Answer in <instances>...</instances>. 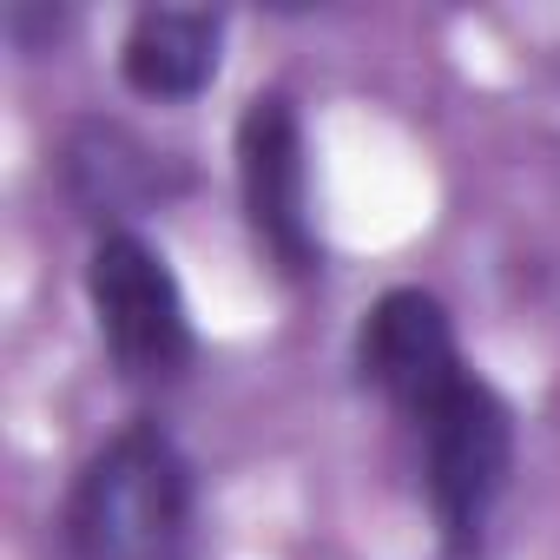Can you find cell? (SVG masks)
<instances>
[{
    "label": "cell",
    "instance_id": "cell-2",
    "mask_svg": "<svg viewBox=\"0 0 560 560\" xmlns=\"http://www.w3.org/2000/svg\"><path fill=\"white\" fill-rule=\"evenodd\" d=\"M416 435L429 455V501H435L442 547H448V560H475L488 540V514L514 468V416L481 376H462L416 422Z\"/></svg>",
    "mask_w": 560,
    "mask_h": 560
},
{
    "label": "cell",
    "instance_id": "cell-6",
    "mask_svg": "<svg viewBox=\"0 0 560 560\" xmlns=\"http://www.w3.org/2000/svg\"><path fill=\"white\" fill-rule=\"evenodd\" d=\"M218 40L224 21L211 8H145L126 34V86L145 100H191L218 73Z\"/></svg>",
    "mask_w": 560,
    "mask_h": 560
},
{
    "label": "cell",
    "instance_id": "cell-1",
    "mask_svg": "<svg viewBox=\"0 0 560 560\" xmlns=\"http://www.w3.org/2000/svg\"><path fill=\"white\" fill-rule=\"evenodd\" d=\"M191 534V468L159 422L119 429L67 501L73 560H178Z\"/></svg>",
    "mask_w": 560,
    "mask_h": 560
},
{
    "label": "cell",
    "instance_id": "cell-7",
    "mask_svg": "<svg viewBox=\"0 0 560 560\" xmlns=\"http://www.w3.org/2000/svg\"><path fill=\"white\" fill-rule=\"evenodd\" d=\"M67 185H73V198L86 205V211H139V205H152L159 191H165V165L139 145V139H126V132H113V126H86L73 145H67Z\"/></svg>",
    "mask_w": 560,
    "mask_h": 560
},
{
    "label": "cell",
    "instance_id": "cell-3",
    "mask_svg": "<svg viewBox=\"0 0 560 560\" xmlns=\"http://www.w3.org/2000/svg\"><path fill=\"white\" fill-rule=\"evenodd\" d=\"M86 291H93L100 343L126 383H172L191 363L185 291H178L172 264L145 237L106 231L93 244V264H86Z\"/></svg>",
    "mask_w": 560,
    "mask_h": 560
},
{
    "label": "cell",
    "instance_id": "cell-4",
    "mask_svg": "<svg viewBox=\"0 0 560 560\" xmlns=\"http://www.w3.org/2000/svg\"><path fill=\"white\" fill-rule=\"evenodd\" d=\"M237 191L250 237L284 277L317 270V224H311V172H304V132L284 93H264L237 119Z\"/></svg>",
    "mask_w": 560,
    "mask_h": 560
},
{
    "label": "cell",
    "instance_id": "cell-5",
    "mask_svg": "<svg viewBox=\"0 0 560 560\" xmlns=\"http://www.w3.org/2000/svg\"><path fill=\"white\" fill-rule=\"evenodd\" d=\"M357 363L409 422H422L468 376L455 350V324L429 291H389L357 337Z\"/></svg>",
    "mask_w": 560,
    "mask_h": 560
}]
</instances>
